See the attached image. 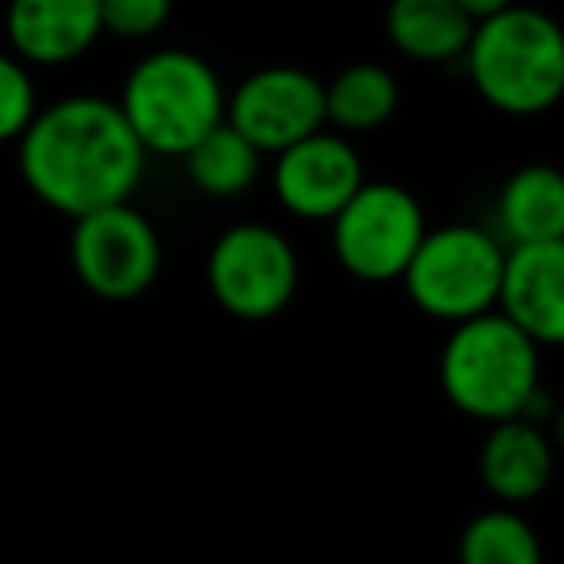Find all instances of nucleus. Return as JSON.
<instances>
[{"mask_svg": "<svg viewBox=\"0 0 564 564\" xmlns=\"http://www.w3.org/2000/svg\"><path fill=\"white\" fill-rule=\"evenodd\" d=\"M17 143L24 186L70 220L132 202L148 163L117 101L101 97H66L47 105Z\"/></svg>", "mask_w": 564, "mask_h": 564, "instance_id": "nucleus-1", "label": "nucleus"}, {"mask_svg": "<svg viewBox=\"0 0 564 564\" xmlns=\"http://www.w3.org/2000/svg\"><path fill=\"white\" fill-rule=\"evenodd\" d=\"M464 66L491 109L538 117L564 94V32L549 12L510 4L471 28Z\"/></svg>", "mask_w": 564, "mask_h": 564, "instance_id": "nucleus-2", "label": "nucleus"}, {"mask_svg": "<svg viewBox=\"0 0 564 564\" xmlns=\"http://www.w3.org/2000/svg\"><path fill=\"white\" fill-rule=\"evenodd\" d=\"M441 391L487 425L530 417L541 399V348L495 310L460 322L441 348Z\"/></svg>", "mask_w": 564, "mask_h": 564, "instance_id": "nucleus-3", "label": "nucleus"}, {"mask_svg": "<svg viewBox=\"0 0 564 564\" xmlns=\"http://www.w3.org/2000/svg\"><path fill=\"white\" fill-rule=\"evenodd\" d=\"M117 109L143 155L182 159L225 120V86L202 55L163 47L128 70Z\"/></svg>", "mask_w": 564, "mask_h": 564, "instance_id": "nucleus-4", "label": "nucleus"}, {"mask_svg": "<svg viewBox=\"0 0 564 564\" xmlns=\"http://www.w3.org/2000/svg\"><path fill=\"white\" fill-rule=\"evenodd\" d=\"M502 256H507V248L499 243V236L476 225L425 228L422 243H417L414 259L399 282L425 317L460 325L495 310Z\"/></svg>", "mask_w": 564, "mask_h": 564, "instance_id": "nucleus-5", "label": "nucleus"}, {"mask_svg": "<svg viewBox=\"0 0 564 564\" xmlns=\"http://www.w3.org/2000/svg\"><path fill=\"white\" fill-rule=\"evenodd\" d=\"M299 256L271 225H232L213 240L205 259L209 294L228 317L271 322L299 294Z\"/></svg>", "mask_w": 564, "mask_h": 564, "instance_id": "nucleus-6", "label": "nucleus"}, {"mask_svg": "<svg viewBox=\"0 0 564 564\" xmlns=\"http://www.w3.org/2000/svg\"><path fill=\"white\" fill-rule=\"evenodd\" d=\"M329 228L333 256L352 279L399 282L425 236V213L399 182H364Z\"/></svg>", "mask_w": 564, "mask_h": 564, "instance_id": "nucleus-7", "label": "nucleus"}, {"mask_svg": "<svg viewBox=\"0 0 564 564\" xmlns=\"http://www.w3.org/2000/svg\"><path fill=\"white\" fill-rule=\"evenodd\" d=\"M70 267L89 294L105 302H132L151 291L163 271L159 232L132 202L86 213L74 220Z\"/></svg>", "mask_w": 564, "mask_h": 564, "instance_id": "nucleus-8", "label": "nucleus"}, {"mask_svg": "<svg viewBox=\"0 0 564 564\" xmlns=\"http://www.w3.org/2000/svg\"><path fill=\"white\" fill-rule=\"evenodd\" d=\"M225 124L259 155H279L325 128V82L302 66H263L225 94Z\"/></svg>", "mask_w": 564, "mask_h": 564, "instance_id": "nucleus-9", "label": "nucleus"}, {"mask_svg": "<svg viewBox=\"0 0 564 564\" xmlns=\"http://www.w3.org/2000/svg\"><path fill=\"white\" fill-rule=\"evenodd\" d=\"M364 182L368 178L352 140L329 128L279 151L271 171L274 197L299 220H333Z\"/></svg>", "mask_w": 564, "mask_h": 564, "instance_id": "nucleus-10", "label": "nucleus"}, {"mask_svg": "<svg viewBox=\"0 0 564 564\" xmlns=\"http://www.w3.org/2000/svg\"><path fill=\"white\" fill-rule=\"evenodd\" d=\"M495 314L507 317L538 348L564 340V243H510Z\"/></svg>", "mask_w": 564, "mask_h": 564, "instance_id": "nucleus-11", "label": "nucleus"}, {"mask_svg": "<svg viewBox=\"0 0 564 564\" xmlns=\"http://www.w3.org/2000/svg\"><path fill=\"white\" fill-rule=\"evenodd\" d=\"M97 40V0H9V47L28 70L78 63Z\"/></svg>", "mask_w": 564, "mask_h": 564, "instance_id": "nucleus-12", "label": "nucleus"}, {"mask_svg": "<svg viewBox=\"0 0 564 564\" xmlns=\"http://www.w3.org/2000/svg\"><path fill=\"white\" fill-rule=\"evenodd\" d=\"M479 476L499 502H530L553 479V445L533 417L495 422L479 448Z\"/></svg>", "mask_w": 564, "mask_h": 564, "instance_id": "nucleus-13", "label": "nucleus"}, {"mask_svg": "<svg viewBox=\"0 0 564 564\" xmlns=\"http://www.w3.org/2000/svg\"><path fill=\"white\" fill-rule=\"evenodd\" d=\"M476 20L456 0H391L387 4V40L399 55L437 66L464 58Z\"/></svg>", "mask_w": 564, "mask_h": 564, "instance_id": "nucleus-14", "label": "nucleus"}, {"mask_svg": "<svg viewBox=\"0 0 564 564\" xmlns=\"http://www.w3.org/2000/svg\"><path fill=\"white\" fill-rule=\"evenodd\" d=\"M499 228L510 243H564L561 171L549 163H530L510 174L499 194Z\"/></svg>", "mask_w": 564, "mask_h": 564, "instance_id": "nucleus-15", "label": "nucleus"}, {"mask_svg": "<svg viewBox=\"0 0 564 564\" xmlns=\"http://www.w3.org/2000/svg\"><path fill=\"white\" fill-rule=\"evenodd\" d=\"M399 109V82L379 63H352L325 82V128L340 135L376 132Z\"/></svg>", "mask_w": 564, "mask_h": 564, "instance_id": "nucleus-16", "label": "nucleus"}, {"mask_svg": "<svg viewBox=\"0 0 564 564\" xmlns=\"http://www.w3.org/2000/svg\"><path fill=\"white\" fill-rule=\"evenodd\" d=\"M186 174L205 197H220V202H232V197L248 194L259 178V166L263 155L236 132L232 124L220 120L213 132H205L194 148L182 155Z\"/></svg>", "mask_w": 564, "mask_h": 564, "instance_id": "nucleus-17", "label": "nucleus"}, {"mask_svg": "<svg viewBox=\"0 0 564 564\" xmlns=\"http://www.w3.org/2000/svg\"><path fill=\"white\" fill-rule=\"evenodd\" d=\"M456 556L460 564H541V541L522 514L487 510L464 525Z\"/></svg>", "mask_w": 564, "mask_h": 564, "instance_id": "nucleus-18", "label": "nucleus"}, {"mask_svg": "<svg viewBox=\"0 0 564 564\" xmlns=\"http://www.w3.org/2000/svg\"><path fill=\"white\" fill-rule=\"evenodd\" d=\"M35 112L40 105H35L32 70L12 51H0V143L20 140Z\"/></svg>", "mask_w": 564, "mask_h": 564, "instance_id": "nucleus-19", "label": "nucleus"}, {"mask_svg": "<svg viewBox=\"0 0 564 564\" xmlns=\"http://www.w3.org/2000/svg\"><path fill=\"white\" fill-rule=\"evenodd\" d=\"M101 35L117 40H151L166 28L174 0H97Z\"/></svg>", "mask_w": 564, "mask_h": 564, "instance_id": "nucleus-20", "label": "nucleus"}, {"mask_svg": "<svg viewBox=\"0 0 564 564\" xmlns=\"http://www.w3.org/2000/svg\"><path fill=\"white\" fill-rule=\"evenodd\" d=\"M464 12H468L471 20H487V17H495V12H502V9H510V4H518V0H456Z\"/></svg>", "mask_w": 564, "mask_h": 564, "instance_id": "nucleus-21", "label": "nucleus"}]
</instances>
